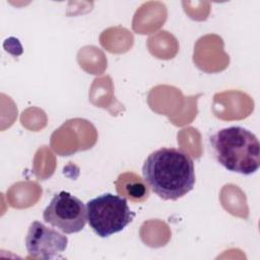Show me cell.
<instances>
[{
    "label": "cell",
    "mask_w": 260,
    "mask_h": 260,
    "mask_svg": "<svg viewBox=\"0 0 260 260\" xmlns=\"http://www.w3.org/2000/svg\"><path fill=\"white\" fill-rule=\"evenodd\" d=\"M45 222L64 234H75L83 230L87 221L86 205L66 191L55 194L43 213Z\"/></svg>",
    "instance_id": "4"
},
{
    "label": "cell",
    "mask_w": 260,
    "mask_h": 260,
    "mask_svg": "<svg viewBox=\"0 0 260 260\" xmlns=\"http://www.w3.org/2000/svg\"><path fill=\"white\" fill-rule=\"evenodd\" d=\"M120 186V185H117ZM123 186V189H118V192L124 197H127L129 199H132L134 201H139V200H144L145 198L148 197V189L144 185V183L140 180L139 177L135 175L134 180H131L130 183L129 181L123 182L121 184Z\"/></svg>",
    "instance_id": "6"
},
{
    "label": "cell",
    "mask_w": 260,
    "mask_h": 260,
    "mask_svg": "<svg viewBox=\"0 0 260 260\" xmlns=\"http://www.w3.org/2000/svg\"><path fill=\"white\" fill-rule=\"evenodd\" d=\"M68 238L41 221H32L25 237V248L30 257L50 260L60 257L67 249Z\"/></svg>",
    "instance_id": "5"
},
{
    "label": "cell",
    "mask_w": 260,
    "mask_h": 260,
    "mask_svg": "<svg viewBox=\"0 0 260 260\" xmlns=\"http://www.w3.org/2000/svg\"><path fill=\"white\" fill-rule=\"evenodd\" d=\"M144 182L164 200H178L195 185V169L191 156L175 147H161L151 152L142 166Z\"/></svg>",
    "instance_id": "1"
},
{
    "label": "cell",
    "mask_w": 260,
    "mask_h": 260,
    "mask_svg": "<svg viewBox=\"0 0 260 260\" xmlns=\"http://www.w3.org/2000/svg\"><path fill=\"white\" fill-rule=\"evenodd\" d=\"M216 161L225 170L244 176L255 174L260 167V143L257 136L241 126H231L209 137Z\"/></svg>",
    "instance_id": "2"
},
{
    "label": "cell",
    "mask_w": 260,
    "mask_h": 260,
    "mask_svg": "<svg viewBox=\"0 0 260 260\" xmlns=\"http://www.w3.org/2000/svg\"><path fill=\"white\" fill-rule=\"evenodd\" d=\"M86 212L89 226L101 238L122 232L135 216L126 197L112 193H105L88 200Z\"/></svg>",
    "instance_id": "3"
}]
</instances>
